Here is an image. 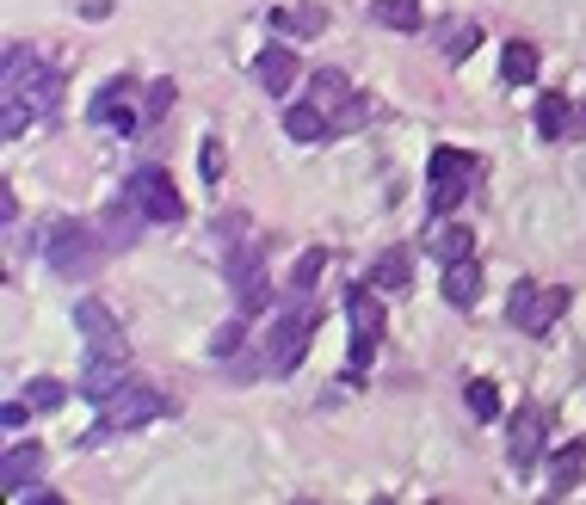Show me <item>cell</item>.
<instances>
[{
  "mask_svg": "<svg viewBox=\"0 0 586 505\" xmlns=\"http://www.w3.org/2000/svg\"><path fill=\"white\" fill-rule=\"evenodd\" d=\"M284 136L290 142H322V136H334V117L315 99H297V105H284Z\"/></svg>",
  "mask_w": 586,
  "mask_h": 505,
  "instance_id": "15",
  "label": "cell"
},
{
  "mask_svg": "<svg viewBox=\"0 0 586 505\" xmlns=\"http://www.w3.org/2000/svg\"><path fill=\"white\" fill-rule=\"evenodd\" d=\"M371 117H377V105H371L364 93H352V99L340 105V112H334V136H346V130H364Z\"/></svg>",
  "mask_w": 586,
  "mask_h": 505,
  "instance_id": "29",
  "label": "cell"
},
{
  "mask_svg": "<svg viewBox=\"0 0 586 505\" xmlns=\"http://www.w3.org/2000/svg\"><path fill=\"white\" fill-rule=\"evenodd\" d=\"M315 308H290V315L272 327V339H265V376H290L297 364H303L309 352V333H315Z\"/></svg>",
  "mask_w": 586,
  "mask_h": 505,
  "instance_id": "6",
  "label": "cell"
},
{
  "mask_svg": "<svg viewBox=\"0 0 586 505\" xmlns=\"http://www.w3.org/2000/svg\"><path fill=\"white\" fill-rule=\"evenodd\" d=\"M322 272H327V247H309L303 260L290 265V296H309L322 283Z\"/></svg>",
  "mask_w": 586,
  "mask_h": 505,
  "instance_id": "26",
  "label": "cell"
},
{
  "mask_svg": "<svg viewBox=\"0 0 586 505\" xmlns=\"http://www.w3.org/2000/svg\"><path fill=\"white\" fill-rule=\"evenodd\" d=\"M272 25H278L284 38H322V31H327V7H322V0H297V7H278Z\"/></svg>",
  "mask_w": 586,
  "mask_h": 505,
  "instance_id": "16",
  "label": "cell"
},
{
  "mask_svg": "<svg viewBox=\"0 0 586 505\" xmlns=\"http://www.w3.org/2000/svg\"><path fill=\"white\" fill-rule=\"evenodd\" d=\"M581 463H586V438L556 450V463H549V493H568V487L581 481Z\"/></svg>",
  "mask_w": 586,
  "mask_h": 505,
  "instance_id": "22",
  "label": "cell"
},
{
  "mask_svg": "<svg viewBox=\"0 0 586 505\" xmlns=\"http://www.w3.org/2000/svg\"><path fill=\"white\" fill-rule=\"evenodd\" d=\"M142 223H149V216H142V204H136L130 191H124V198H117V204L105 210V228H99V235H105V247H136Z\"/></svg>",
  "mask_w": 586,
  "mask_h": 505,
  "instance_id": "17",
  "label": "cell"
},
{
  "mask_svg": "<svg viewBox=\"0 0 586 505\" xmlns=\"http://www.w3.org/2000/svg\"><path fill=\"white\" fill-rule=\"evenodd\" d=\"M346 315H352V345H346V364L352 370H371V357L383 345V302L371 283H359L352 296H346Z\"/></svg>",
  "mask_w": 586,
  "mask_h": 505,
  "instance_id": "5",
  "label": "cell"
},
{
  "mask_svg": "<svg viewBox=\"0 0 586 505\" xmlns=\"http://www.w3.org/2000/svg\"><path fill=\"white\" fill-rule=\"evenodd\" d=\"M38 247H43V260L57 265L62 278H93L99 253H105V235H93L87 223H50Z\"/></svg>",
  "mask_w": 586,
  "mask_h": 505,
  "instance_id": "2",
  "label": "cell"
},
{
  "mask_svg": "<svg viewBox=\"0 0 586 505\" xmlns=\"http://www.w3.org/2000/svg\"><path fill=\"white\" fill-rule=\"evenodd\" d=\"M124 191L142 204V216H149V223H179V216H186V198H179V186H173L167 167H136Z\"/></svg>",
  "mask_w": 586,
  "mask_h": 505,
  "instance_id": "7",
  "label": "cell"
},
{
  "mask_svg": "<svg viewBox=\"0 0 586 505\" xmlns=\"http://www.w3.org/2000/svg\"><path fill=\"white\" fill-rule=\"evenodd\" d=\"M253 80H260L272 99H284L297 80H303V56L290 50V43H265L260 50V62H253Z\"/></svg>",
  "mask_w": 586,
  "mask_h": 505,
  "instance_id": "11",
  "label": "cell"
},
{
  "mask_svg": "<svg viewBox=\"0 0 586 505\" xmlns=\"http://www.w3.org/2000/svg\"><path fill=\"white\" fill-rule=\"evenodd\" d=\"M62 99V75L50 68V62H38L25 43H13L7 50V105H0V130L20 136L32 117H50Z\"/></svg>",
  "mask_w": 586,
  "mask_h": 505,
  "instance_id": "1",
  "label": "cell"
},
{
  "mask_svg": "<svg viewBox=\"0 0 586 505\" xmlns=\"http://www.w3.org/2000/svg\"><path fill=\"white\" fill-rule=\"evenodd\" d=\"M38 468H43V450H38V444H13V450H7V463H0V487H7L13 500H20L25 487H32V475H38Z\"/></svg>",
  "mask_w": 586,
  "mask_h": 505,
  "instance_id": "19",
  "label": "cell"
},
{
  "mask_svg": "<svg viewBox=\"0 0 586 505\" xmlns=\"http://www.w3.org/2000/svg\"><path fill=\"white\" fill-rule=\"evenodd\" d=\"M426 247H433V260L457 265V260H475V235L463 223H438L433 235H426Z\"/></svg>",
  "mask_w": 586,
  "mask_h": 505,
  "instance_id": "20",
  "label": "cell"
},
{
  "mask_svg": "<svg viewBox=\"0 0 586 505\" xmlns=\"http://www.w3.org/2000/svg\"><path fill=\"white\" fill-rule=\"evenodd\" d=\"M568 308V290L562 283H512V296H507V320L519 327V333H549L556 320H562Z\"/></svg>",
  "mask_w": 586,
  "mask_h": 505,
  "instance_id": "4",
  "label": "cell"
},
{
  "mask_svg": "<svg viewBox=\"0 0 586 505\" xmlns=\"http://www.w3.org/2000/svg\"><path fill=\"white\" fill-rule=\"evenodd\" d=\"M87 117H93V124H112V130H124V136L142 130V112H136V75L105 80V87L93 93V105H87Z\"/></svg>",
  "mask_w": 586,
  "mask_h": 505,
  "instance_id": "10",
  "label": "cell"
},
{
  "mask_svg": "<svg viewBox=\"0 0 586 505\" xmlns=\"http://www.w3.org/2000/svg\"><path fill=\"white\" fill-rule=\"evenodd\" d=\"M438 43H445V56H451V62H463L475 43H482V20H457V25H445V38H438Z\"/></svg>",
  "mask_w": 586,
  "mask_h": 505,
  "instance_id": "27",
  "label": "cell"
},
{
  "mask_svg": "<svg viewBox=\"0 0 586 505\" xmlns=\"http://www.w3.org/2000/svg\"><path fill=\"white\" fill-rule=\"evenodd\" d=\"M25 401H32V407H62L68 389H62L57 376H38V382H25Z\"/></svg>",
  "mask_w": 586,
  "mask_h": 505,
  "instance_id": "32",
  "label": "cell"
},
{
  "mask_svg": "<svg viewBox=\"0 0 586 505\" xmlns=\"http://www.w3.org/2000/svg\"><path fill=\"white\" fill-rule=\"evenodd\" d=\"M75 327H80V339H87V352H124V327H117V315L105 302H80Z\"/></svg>",
  "mask_w": 586,
  "mask_h": 505,
  "instance_id": "13",
  "label": "cell"
},
{
  "mask_svg": "<svg viewBox=\"0 0 586 505\" xmlns=\"http://www.w3.org/2000/svg\"><path fill=\"white\" fill-rule=\"evenodd\" d=\"M568 136H586V105H574V124H568Z\"/></svg>",
  "mask_w": 586,
  "mask_h": 505,
  "instance_id": "37",
  "label": "cell"
},
{
  "mask_svg": "<svg viewBox=\"0 0 586 505\" xmlns=\"http://www.w3.org/2000/svg\"><path fill=\"white\" fill-rule=\"evenodd\" d=\"M463 401H470L475 419H500V389H494V382H470V389H463Z\"/></svg>",
  "mask_w": 586,
  "mask_h": 505,
  "instance_id": "30",
  "label": "cell"
},
{
  "mask_svg": "<svg viewBox=\"0 0 586 505\" xmlns=\"http://www.w3.org/2000/svg\"><path fill=\"white\" fill-rule=\"evenodd\" d=\"M265 302H272V283H265V278H260V283H247V290H241V315L253 320V315L265 308Z\"/></svg>",
  "mask_w": 586,
  "mask_h": 505,
  "instance_id": "34",
  "label": "cell"
},
{
  "mask_svg": "<svg viewBox=\"0 0 586 505\" xmlns=\"http://www.w3.org/2000/svg\"><path fill=\"white\" fill-rule=\"evenodd\" d=\"M549 419H556V413L537 407V401H525V407L512 413V426H507V456H512V468H531L537 456H544V444H549Z\"/></svg>",
  "mask_w": 586,
  "mask_h": 505,
  "instance_id": "9",
  "label": "cell"
},
{
  "mask_svg": "<svg viewBox=\"0 0 586 505\" xmlns=\"http://www.w3.org/2000/svg\"><path fill=\"white\" fill-rule=\"evenodd\" d=\"M371 20L389 31H420V0H371Z\"/></svg>",
  "mask_w": 586,
  "mask_h": 505,
  "instance_id": "25",
  "label": "cell"
},
{
  "mask_svg": "<svg viewBox=\"0 0 586 505\" xmlns=\"http://www.w3.org/2000/svg\"><path fill=\"white\" fill-rule=\"evenodd\" d=\"M241 339H247V315H235V320L223 327V333L210 339V352H216V357H228V352H241Z\"/></svg>",
  "mask_w": 586,
  "mask_h": 505,
  "instance_id": "33",
  "label": "cell"
},
{
  "mask_svg": "<svg viewBox=\"0 0 586 505\" xmlns=\"http://www.w3.org/2000/svg\"><path fill=\"white\" fill-rule=\"evenodd\" d=\"M531 75H537V50H531L525 38H512L507 56H500V80H507V87H525Z\"/></svg>",
  "mask_w": 586,
  "mask_h": 505,
  "instance_id": "23",
  "label": "cell"
},
{
  "mask_svg": "<svg viewBox=\"0 0 586 505\" xmlns=\"http://www.w3.org/2000/svg\"><path fill=\"white\" fill-rule=\"evenodd\" d=\"M470 186H475V154L433 149V161H426V204H433V216H451L470 198Z\"/></svg>",
  "mask_w": 586,
  "mask_h": 505,
  "instance_id": "3",
  "label": "cell"
},
{
  "mask_svg": "<svg viewBox=\"0 0 586 505\" xmlns=\"http://www.w3.org/2000/svg\"><path fill=\"white\" fill-rule=\"evenodd\" d=\"M173 93H179L173 80H149V93H142V130H154V124L173 112Z\"/></svg>",
  "mask_w": 586,
  "mask_h": 505,
  "instance_id": "28",
  "label": "cell"
},
{
  "mask_svg": "<svg viewBox=\"0 0 586 505\" xmlns=\"http://www.w3.org/2000/svg\"><path fill=\"white\" fill-rule=\"evenodd\" d=\"M80 13H87V20H105V13H112V0H87Z\"/></svg>",
  "mask_w": 586,
  "mask_h": 505,
  "instance_id": "36",
  "label": "cell"
},
{
  "mask_svg": "<svg viewBox=\"0 0 586 505\" xmlns=\"http://www.w3.org/2000/svg\"><path fill=\"white\" fill-rule=\"evenodd\" d=\"M568 124H574V105H568L562 93H544V99H537V136H549V142H556V136H568Z\"/></svg>",
  "mask_w": 586,
  "mask_h": 505,
  "instance_id": "24",
  "label": "cell"
},
{
  "mask_svg": "<svg viewBox=\"0 0 586 505\" xmlns=\"http://www.w3.org/2000/svg\"><path fill=\"white\" fill-rule=\"evenodd\" d=\"M0 419H7V426H25V419H32V401H25V394H20V401H7Z\"/></svg>",
  "mask_w": 586,
  "mask_h": 505,
  "instance_id": "35",
  "label": "cell"
},
{
  "mask_svg": "<svg viewBox=\"0 0 586 505\" xmlns=\"http://www.w3.org/2000/svg\"><path fill=\"white\" fill-rule=\"evenodd\" d=\"M198 173H204L210 186H223V173H228V154H223V142H216V136H204V149H198Z\"/></svg>",
  "mask_w": 586,
  "mask_h": 505,
  "instance_id": "31",
  "label": "cell"
},
{
  "mask_svg": "<svg viewBox=\"0 0 586 505\" xmlns=\"http://www.w3.org/2000/svg\"><path fill=\"white\" fill-rule=\"evenodd\" d=\"M124 382H130V352H87V376H80L87 401H112Z\"/></svg>",
  "mask_w": 586,
  "mask_h": 505,
  "instance_id": "12",
  "label": "cell"
},
{
  "mask_svg": "<svg viewBox=\"0 0 586 505\" xmlns=\"http://www.w3.org/2000/svg\"><path fill=\"white\" fill-rule=\"evenodd\" d=\"M309 99H315V105H322L327 117L340 112L346 99H352V80L340 75V68H315V80H309Z\"/></svg>",
  "mask_w": 586,
  "mask_h": 505,
  "instance_id": "21",
  "label": "cell"
},
{
  "mask_svg": "<svg viewBox=\"0 0 586 505\" xmlns=\"http://www.w3.org/2000/svg\"><path fill=\"white\" fill-rule=\"evenodd\" d=\"M482 260H457V265H445V283H438V290H445V302H451V308H475V302H482Z\"/></svg>",
  "mask_w": 586,
  "mask_h": 505,
  "instance_id": "14",
  "label": "cell"
},
{
  "mask_svg": "<svg viewBox=\"0 0 586 505\" xmlns=\"http://www.w3.org/2000/svg\"><path fill=\"white\" fill-rule=\"evenodd\" d=\"M408 278H414V253H408V247H389V253H377V260H371V272H364V283H371V290H408Z\"/></svg>",
  "mask_w": 586,
  "mask_h": 505,
  "instance_id": "18",
  "label": "cell"
},
{
  "mask_svg": "<svg viewBox=\"0 0 586 505\" xmlns=\"http://www.w3.org/2000/svg\"><path fill=\"white\" fill-rule=\"evenodd\" d=\"M105 407V419H99L93 438H105V431H136V426H149V419H161L167 413V401L154 389H136V382H124V389L112 394V401H99Z\"/></svg>",
  "mask_w": 586,
  "mask_h": 505,
  "instance_id": "8",
  "label": "cell"
}]
</instances>
